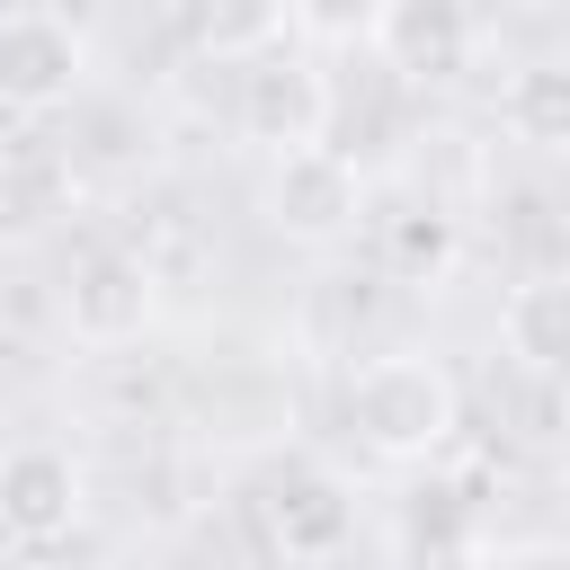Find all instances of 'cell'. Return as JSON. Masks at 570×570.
Segmentation results:
<instances>
[{
    "instance_id": "cell-12",
    "label": "cell",
    "mask_w": 570,
    "mask_h": 570,
    "mask_svg": "<svg viewBox=\"0 0 570 570\" xmlns=\"http://www.w3.org/2000/svg\"><path fill=\"white\" fill-rule=\"evenodd\" d=\"M169 18H178V36H187L196 53L249 62V53L276 45V27H285L294 9H285V0H169Z\"/></svg>"
},
{
    "instance_id": "cell-13",
    "label": "cell",
    "mask_w": 570,
    "mask_h": 570,
    "mask_svg": "<svg viewBox=\"0 0 570 570\" xmlns=\"http://www.w3.org/2000/svg\"><path fill=\"white\" fill-rule=\"evenodd\" d=\"M294 9V27H312V36H374V9L383 0H285Z\"/></svg>"
},
{
    "instance_id": "cell-10",
    "label": "cell",
    "mask_w": 570,
    "mask_h": 570,
    "mask_svg": "<svg viewBox=\"0 0 570 570\" xmlns=\"http://www.w3.org/2000/svg\"><path fill=\"white\" fill-rule=\"evenodd\" d=\"M383 267H392L401 285H445V276L463 267V223H454L436 196H401V205L383 214Z\"/></svg>"
},
{
    "instance_id": "cell-15",
    "label": "cell",
    "mask_w": 570,
    "mask_h": 570,
    "mask_svg": "<svg viewBox=\"0 0 570 570\" xmlns=\"http://www.w3.org/2000/svg\"><path fill=\"white\" fill-rule=\"evenodd\" d=\"M561 508H570V472H561Z\"/></svg>"
},
{
    "instance_id": "cell-2",
    "label": "cell",
    "mask_w": 570,
    "mask_h": 570,
    "mask_svg": "<svg viewBox=\"0 0 570 570\" xmlns=\"http://www.w3.org/2000/svg\"><path fill=\"white\" fill-rule=\"evenodd\" d=\"M249 517H258V543L285 561V570H330L347 543H356V490L312 463V454H285L258 472L249 490Z\"/></svg>"
},
{
    "instance_id": "cell-14",
    "label": "cell",
    "mask_w": 570,
    "mask_h": 570,
    "mask_svg": "<svg viewBox=\"0 0 570 570\" xmlns=\"http://www.w3.org/2000/svg\"><path fill=\"white\" fill-rule=\"evenodd\" d=\"M490 570H570V534H534V543H508Z\"/></svg>"
},
{
    "instance_id": "cell-11",
    "label": "cell",
    "mask_w": 570,
    "mask_h": 570,
    "mask_svg": "<svg viewBox=\"0 0 570 570\" xmlns=\"http://www.w3.org/2000/svg\"><path fill=\"white\" fill-rule=\"evenodd\" d=\"M499 125L525 151H570V53H534L499 89Z\"/></svg>"
},
{
    "instance_id": "cell-8",
    "label": "cell",
    "mask_w": 570,
    "mask_h": 570,
    "mask_svg": "<svg viewBox=\"0 0 570 570\" xmlns=\"http://www.w3.org/2000/svg\"><path fill=\"white\" fill-rule=\"evenodd\" d=\"M89 517V481L62 445H9L0 454V534L27 552H53L62 534H80Z\"/></svg>"
},
{
    "instance_id": "cell-6",
    "label": "cell",
    "mask_w": 570,
    "mask_h": 570,
    "mask_svg": "<svg viewBox=\"0 0 570 570\" xmlns=\"http://www.w3.org/2000/svg\"><path fill=\"white\" fill-rule=\"evenodd\" d=\"M160 312V267L142 249H89L62 276V330L80 347H134Z\"/></svg>"
},
{
    "instance_id": "cell-7",
    "label": "cell",
    "mask_w": 570,
    "mask_h": 570,
    "mask_svg": "<svg viewBox=\"0 0 570 570\" xmlns=\"http://www.w3.org/2000/svg\"><path fill=\"white\" fill-rule=\"evenodd\" d=\"M365 45H374V62H383L392 80H410V89H454V80L472 71L481 27H472L463 0H383Z\"/></svg>"
},
{
    "instance_id": "cell-3",
    "label": "cell",
    "mask_w": 570,
    "mask_h": 570,
    "mask_svg": "<svg viewBox=\"0 0 570 570\" xmlns=\"http://www.w3.org/2000/svg\"><path fill=\"white\" fill-rule=\"evenodd\" d=\"M258 214L276 240L294 249H338L365 214V169L338 151V142H303V151H276L267 178H258Z\"/></svg>"
},
{
    "instance_id": "cell-9",
    "label": "cell",
    "mask_w": 570,
    "mask_h": 570,
    "mask_svg": "<svg viewBox=\"0 0 570 570\" xmlns=\"http://www.w3.org/2000/svg\"><path fill=\"white\" fill-rule=\"evenodd\" d=\"M499 347H508V365H525V374H570V267H534V276H517L508 285V303H499Z\"/></svg>"
},
{
    "instance_id": "cell-5",
    "label": "cell",
    "mask_w": 570,
    "mask_h": 570,
    "mask_svg": "<svg viewBox=\"0 0 570 570\" xmlns=\"http://www.w3.org/2000/svg\"><path fill=\"white\" fill-rule=\"evenodd\" d=\"M89 80V36L53 9H0V107L9 116H53Z\"/></svg>"
},
{
    "instance_id": "cell-1",
    "label": "cell",
    "mask_w": 570,
    "mask_h": 570,
    "mask_svg": "<svg viewBox=\"0 0 570 570\" xmlns=\"http://www.w3.org/2000/svg\"><path fill=\"white\" fill-rule=\"evenodd\" d=\"M347 428L374 463H436L463 436V383L428 347H383L347 374Z\"/></svg>"
},
{
    "instance_id": "cell-4",
    "label": "cell",
    "mask_w": 570,
    "mask_h": 570,
    "mask_svg": "<svg viewBox=\"0 0 570 570\" xmlns=\"http://www.w3.org/2000/svg\"><path fill=\"white\" fill-rule=\"evenodd\" d=\"M330 107H338V98H330L321 62H303V53L267 45V53H249V71H240L232 125H240V142H258V151L276 160V151L321 142V134H330Z\"/></svg>"
}]
</instances>
